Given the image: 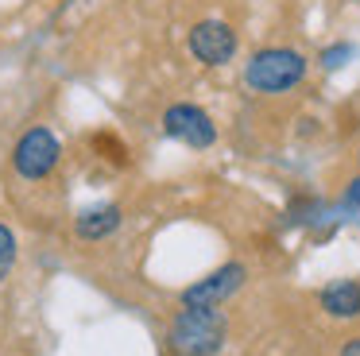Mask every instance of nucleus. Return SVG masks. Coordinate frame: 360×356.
<instances>
[{
	"label": "nucleus",
	"mask_w": 360,
	"mask_h": 356,
	"mask_svg": "<svg viewBox=\"0 0 360 356\" xmlns=\"http://www.w3.org/2000/svg\"><path fill=\"white\" fill-rule=\"evenodd\" d=\"M225 333H229V322L221 310L186 306L174 314L167 341H171V348L179 356H217L225 348Z\"/></svg>",
	"instance_id": "1"
},
{
	"label": "nucleus",
	"mask_w": 360,
	"mask_h": 356,
	"mask_svg": "<svg viewBox=\"0 0 360 356\" xmlns=\"http://www.w3.org/2000/svg\"><path fill=\"white\" fill-rule=\"evenodd\" d=\"M306 77V58L290 46H264L244 66V85L252 93H287Z\"/></svg>",
	"instance_id": "2"
},
{
	"label": "nucleus",
	"mask_w": 360,
	"mask_h": 356,
	"mask_svg": "<svg viewBox=\"0 0 360 356\" xmlns=\"http://www.w3.org/2000/svg\"><path fill=\"white\" fill-rule=\"evenodd\" d=\"M58 155H63V147H58L55 132L51 128H27L24 136H20V144L12 147V167H16L20 178L39 182V178H47L51 170L58 167Z\"/></svg>",
	"instance_id": "3"
},
{
	"label": "nucleus",
	"mask_w": 360,
	"mask_h": 356,
	"mask_svg": "<svg viewBox=\"0 0 360 356\" xmlns=\"http://www.w3.org/2000/svg\"><path fill=\"white\" fill-rule=\"evenodd\" d=\"M163 132L171 139H179V144H186V147H210L213 139H217V124H213V116L205 113V108H198V105H171L163 113Z\"/></svg>",
	"instance_id": "4"
},
{
	"label": "nucleus",
	"mask_w": 360,
	"mask_h": 356,
	"mask_svg": "<svg viewBox=\"0 0 360 356\" xmlns=\"http://www.w3.org/2000/svg\"><path fill=\"white\" fill-rule=\"evenodd\" d=\"M190 54H194L202 66H225L236 54V31L225 20H202L190 27Z\"/></svg>",
	"instance_id": "5"
},
{
	"label": "nucleus",
	"mask_w": 360,
	"mask_h": 356,
	"mask_svg": "<svg viewBox=\"0 0 360 356\" xmlns=\"http://www.w3.org/2000/svg\"><path fill=\"white\" fill-rule=\"evenodd\" d=\"M244 279H248V267H244V263H225V267H217L213 275L190 283L186 291H182V306H210V310H217L225 298H233V294L240 291Z\"/></svg>",
	"instance_id": "6"
},
{
	"label": "nucleus",
	"mask_w": 360,
	"mask_h": 356,
	"mask_svg": "<svg viewBox=\"0 0 360 356\" xmlns=\"http://www.w3.org/2000/svg\"><path fill=\"white\" fill-rule=\"evenodd\" d=\"M321 310H326L329 317H360V283L356 279H337V283H329L326 291H321Z\"/></svg>",
	"instance_id": "7"
},
{
	"label": "nucleus",
	"mask_w": 360,
	"mask_h": 356,
	"mask_svg": "<svg viewBox=\"0 0 360 356\" xmlns=\"http://www.w3.org/2000/svg\"><path fill=\"white\" fill-rule=\"evenodd\" d=\"M117 229H120V209L117 205L89 209V213H82L78 224H74L78 240H101V236H109V232H117Z\"/></svg>",
	"instance_id": "8"
},
{
	"label": "nucleus",
	"mask_w": 360,
	"mask_h": 356,
	"mask_svg": "<svg viewBox=\"0 0 360 356\" xmlns=\"http://www.w3.org/2000/svg\"><path fill=\"white\" fill-rule=\"evenodd\" d=\"M12 263H16V236L8 224H0V279H8Z\"/></svg>",
	"instance_id": "9"
},
{
	"label": "nucleus",
	"mask_w": 360,
	"mask_h": 356,
	"mask_svg": "<svg viewBox=\"0 0 360 356\" xmlns=\"http://www.w3.org/2000/svg\"><path fill=\"white\" fill-rule=\"evenodd\" d=\"M349 58H352V46H349V43H337V46H329V51L321 54V62H326V70H337V66H345Z\"/></svg>",
	"instance_id": "10"
},
{
	"label": "nucleus",
	"mask_w": 360,
	"mask_h": 356,
	"mask_svg": "<svg viewBox=\"0 0 360 356\" xmlns=\"http://www.w3.org/2000/svg\"><path fill=\"white\" fill-rule=\"evenodd\" d=\"M345 209H349V213H360V178L349 182V190H345Z\"/></svg>",
	"instance_id": "11"
},
{
	"label": "nucleus",
	"mask_w": 360,
	"mask_h": 356,
	"mask_svg": "<svg viewBox=\"0 0 360 356\" xmlns=\"http://www.w3.org/2000/svg\"><path fill=\"white\" fill-rule=\"evenodd\" d=\"M341 356H360V337H352L349 345L341 348Z\"/></svg>",
	"instance_id": "12"
},
{
	"label": "nucleus",
	"mask_w": 360,
	"mask_h": 356,
	"mask_svg": "<svg viewBox=\"0 0 360 356\" xmlns=\"http://www.w3.org/2000/svg\"><path fill=\"white\" fill-rule=\"evenodd\" d=\"M356 159H360V155H356Z\"/></svg>",
	"instance_id": "13"
}]
</instances>
